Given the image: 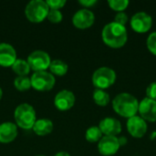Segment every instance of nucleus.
Listing matches in <instances>:
<instances>
[{
  "label": "nucleus",
  "mask_w": 156,
  "mask_h": 156,
  "mask_svg": "<svg viewBox=\"0 0 156 156\" xmlns=\"http://www.w3.org/2000/svg\"><path fill=\"white\" fill-rule=\"evenodd\" d=\"M14 116L17 126L25 130L32 129L35 122L37 121L36 112L28 103L19 104L15 110Z\"/></svg>",
  "instance_id": "3"
},
{
  "label": "nucleus",
  "mask_w": 156,
  "mask_h": 156,
  "mask_svg": "<svg viewBox=\"0 0 156 156\" xmlns=\"http://www.w3.org/2000/svg\"><path fill=\"white\" fill-rule=\"evenodd\" d=\"M54 156H70V154L68 153V152H64V151H61V152H58Z\"/></svg>",
  "instance_id": "31"
},
{
  "label": "nucleus",
  "mask_w": 156,
  "mask_h": 156,
  "mask_svg": "<svg viewBox=\"0 0 156 156\" xmlns=\"http://www.w3.org/2000/svg\"><path fill=\"white\" fill-rule=\"evenodd\" d=\"M79 3L81 5H83L84 7H90V6L94 5L97 3V1L96 0H80Z\"/></svg>",
  "instance_id": "29"
},
{
  "label": "nucleus",
  "mask_w": 156,
  "mask_h": 156,
  "mask_svg": "<svg viewBox=\"0 0 156 156\" xmlns=\"http://www.w3.org/2000/svg\"><path fill=\"white\" fill-rule=\"evenodd\" d=\"M120 148L121 145L117 136H102L98 144L99 153L103 156L114 155Z\"/></svg>",
  "instance_id": "10"
},
{
  "label": "nucleus",
  "mask_w": 156,
  "mask_h": 156,
  "mask_svg": "<svg viewBox=\"0 0 156 156\" xmlns=\"http://www.w3.org/2000/svg\"><path fill=\"white\" fill-rule=\"evenodd\" d=\"M138 112L140 117L145 122H156V101L149 98H144L139 101Z\"/></svg>",
  "instance_id": "12"
},
{
  "label": "nucleus",
  "mask_w": 156,
  "mask_h": 156,
  "mask_svg": "<svg viewBox=\"0 0 156 156\" xmlns=\"http://www.w3.org/2000/svg\"><path fill=\"white\" fill-rule=\"evenodd\" d=\"M2 96H3V90H2V89H1V87H0V100H1V98H2Z\"/></svg>",
  "instance_id": "33"
},
{
  "label": "nucleus",
  "mask_w": 156,
  "mask_h": 156,
  "mask_svg": "<svg viewBox=\"0 0 156 156\" xmlns=\"http://www.w3.org/2000/svg\"><path fill=\"white\" fill-rule=\"evenodd\" d=\"M32 129L37 135L44 136L53 131V122L48 119H38L35 122Z\"/></svg>",
  "instance_id": "17"
},
{
  "label": "nucleus",
  "mask_w": 156,
  "mask_h": 156,
  "mask_svg": "<svg viewBox=\"0 0 156 156\" xmlns=\"http://www.w3.org/2000/svg\"><path fill=\"white\" fill-rule=\"evenodd\" d=\"M155 136H156V132H154V133H152V135H151V139H152V140H154V139L155 138Z\"/></svg>",
  "instance_id": "32"
},
{
  "label": "nucleus",
  "mask_w": 156,
  "mask_h": 156,
  "mask_svg": "<svg viewBox=\"0 0 156 156\" xmlns=\"http://www.w3.org/2000/svg\"><path fill=\"white\" fill-rule=\"evenodd\" d=\"M118 139H119V144H120L121 146H123V145H125V144H127V139H126L124 136L118 137Z\"/></svg>",
  "instance_id": "30"
},
{
  "label": "nucleus",
  "mask_w": 156,
  "mask_h": 156,
  "mask_svg": "<svg viewBox=\"0 0 156 156\" xmlns=\"http://www.w3.org/2000/svg\"><path fill=\"white\" fill-rule=\"evenodd\" d=\"M31 69L37 71H46L49 68L51 58L49 55L44 50H34L29 54L27 59Z\"/></svg>",
  "instance_id": "7"
},
{
  "label": "nucleus",
  "mask_w": 156,
  "mask_h": 156,
  "mask_svg": "<svg viewBox=\"0 0 156 156\" xmlns=\"http://www.w3.org/2000/svg\"><path fill=\"white\" fill-rule=\"evenodd\" d=\"M102 133L100 130L99 126H91L87 129L85 133V138L90 143H99L102 138Z\"/></svg>",
  "instance_id": "21"
},
{
  "label": "nucleus",
  "mask_w": 156,
  "mask_h": 156,
  "mask_svg": "<svg viewBox=\"0 0 156 156\" xmlns=\"http://www.w3.org/2000/svg\"><path fill=\"white\" fill-rule=\"evenodd\" d=\"M99 128L104 136H117L122 132L121 122L112 117H106L100 122Z\"/></svg>",
  "instance_id": "14"
},
{
  "label": "nucleus",
  "mask_w": 156,
  "mask_h": 156,
  "mask_svg": "<svg viewBox=\"0 0 156 156\" xmlns=\"http://www.w3.org/2000/svg\"><path fill=\"white\" fill-rule=\"evenodd\" d=\"M37 156H44V155H37Z\"/></svg>",
  "instance_id": "34"
},
{
  "label": "nucleus",
  "mask_w": 156,
  "mask_h": 156,
  "mask_svg": "<svg viewBox=\"0 0 156 156\" xmlns=\"http://www.w3.org/2000/svg\"><path fill=\"white\" fill-rule=\"evenodd\" d=\"M17 136V127L14 122H5L0 124V143H11Z\"/></svg>",
  "instance_id": "16"
},
{
  "label": "nucleus",
  "mask_w": 156,
  "mask_h": 156,
  "mask_svg": "<svg viewBox=\"0 0 156 156\" xmlns=\"http://www.w3.org/2000/svg\"><path fill=\"white\" fill-rule=\"evenodd\" d=\"M49 7L44 0H32L27 3L25 14L27 18L33 23L42 22L48 16Z\"/></svg>",
  "instance_id": "5"
},
{
  "label": "nucleus",
  "mask_w": 156,
  "mask_h": 156,
  "mask_svg": "<svg viewBox=\"0 0 156 156\" xmlns=\"http://www.w3.org/2000/svg\"><path fill=\"white\" fill-rule=\"evenodd\" d=\"M75 95L72 91L68 90H62L58 91L54 98V104L59 111H68L71 109L75 104Z\"/></svg>",
  "instance_id": "13"
},
{
  "label": "nucleus",
  "mask_w": 156,
  "mask_h": 156,
  "mask_svg": "<svg viewBox=\"0 0 156 156\" xmlns=\"http://www.w3.org/2000/svg\"><path fill=\"white\" fill-rule=\"evenodd\" d=\"M51 74L57 75V76H64L69 69V66L66 62H64L61 59H53L51 60V63L49 65V68Z\"/></svg>",
  "instance_id": "18"
},
{
  "label": "nucleus",
  "mask_w": 156,
  "mask_h": 156,
  "mask_svg": "<svg viewBox=\"0 0 156 156\" xmlns=\"http://www.w3.org/2000/svg\"><path fill=\"white\" fill-rule=\"evenodd\" d=\"M128 20H129V17H128V15L125 13V12H119L115 15L114 16V21L115 23L121 25V26H123L125 27L126 24L128 23Z\"/></svg>",
  "instance_id": "26"
},
{
  "label": "nucleus",
  "mask_w": 156,
  "mask_h": 156,
  "mask_svg": "<svg viewBox=\"0 0 156 156\" xmlns=\"http://www.w3.org/2000/svg\"><path fill=\"white\" fill-rule=\"evenodd\" d=\"M101 37L105 45L112 48H122L128 40V32L126 27L121 26L115 22H110L104 26Z\"/></svg>",
  "instance_id": "1"
},
{
  "label": "nucleus",
  "mask_w": 156,
  "mask_h": 156,
  "mask_svg": "<svg viewBox=\"0 0 156 156\" xmlns=\"http://www.w3.org/2000/svg\"><path fill=\"white\" fill-rule=\"evenodd\" d=\"M146 46L148 50L156 56V31L151 33L146 39Z\"/></svg>",
  "instance_id": "25"
},
{
  "label": "nucleus",
  "mask_w": 156,
  "mask_h": 156,
  "mask_svg": "<svg viewBox=\"0 0 156 156\" xmlns=\"http://www.w3.org/2000/svg\"><path fill=\"white\" fill-rule=\"evenodd\" d=\"M146 98L156 101V81L150 83L146 88Z\"/></svg>",
  "instance_id": "28"
},
{
  "label": "nucleus",
  "mask_w": 156,
  "mask_h": 156,
  "mask_svg": "<svg viewBox=\"0 0 156 156\" xmlns=\"http://www.w3.org/2000/svg\"><path fill=\"white\" fill-rule=\"evenodd\" d=\"M116 77L115 70L109 67H101L93 72L91 80L96 89L105 90L115 83Z\"/></svg>",
  "instance_id": "4"
},
{
  "label": "nucleus",
  "mask_w": 156,
  "mask_h": 156,
  "mask_svg": "<svg viewBox=\"0 0 156 156\" xmlns=\"http://www.w3.org/2000/svg\"><path fill=\"white\" fill-rule=\"evenodd\" d=\"M31 87L38 91H48L50 90L56 82L53 74L48 71H37L30 77Z\"/></svg>",
  "instance_id": "6"
},
{
  "label": "nucleus",
  "mask_w": 156,
  "mask_h": 156,
  "mask_svg": "<svg viewBox=\"0 0 156 156\" xmlns=\"http://www.w3.org/2000/svg\"><path fill=\"white\" fill-rule=\"evenodd\" d=\"M11 68L17 76H27L31 69L27 61L22 58H16Z\"/></svg>",
  "instance_id": "19"
},
{
  "label": "nucleus",
  "mask_w": 156,
  "mask_h": 156,
  "mask_svg": "<svg viewBox=\"0 0 156 156\" xmlns=\"http://www.w3.org/2000/svg\"><path fill=\"white\" fill-rule=\"evenodd\" d=\"M126 127L129 133L134 138H142L147 133V123L146 122L138 115L129 118L126 122Z\"/></svg>",
  "instance_id": "11"
},
{
  "label": "nucleus",
  "mask_w": 156,
  "mask_h": 156,
  "mask_svg": "<svg viewBox=\"0 0 156 156\" xmlns=\"http://www.w3.org/2000/svg\"><path fill=\"white\" fill-rule=\"evenodd\" d=\"M49 9H57L59 10L66 5V0H48L46 1Z\"/></svg>",
  "instance_id": "27"
},
{
  "label": "nucleus",
  "mask_w": 156,
  "mask_h": 156,
  "mask_svg": "<svg viewBox=\"0 0 156 156\" xmlns=\"http://www.w3.org/2000/svg\"><path fill=\"white\" fill-rule=\"evenodd\" d=\"M112 108L118 115L129 119L137 115L139 101L133 95L128 92H122L114 97Z\"/></svg>",
  "instance_id": "2"
},
{
  "label": "nucleus",
  "mask_w": 156,
  "mask_h": 156,
  "mask_svg": "<svg viewBox=\"0 0 156 156\" xmlns=\"http://www.w3.org/2000/svg\"><path fill=\"white\" fill-rule=\"evenodd\" d=\"M92 98L94 102L101 107L107 106L111 101L109 93L106 92L104 90H100V89H95V90L93 91Z\"/></svg>",
  "instance_id": "20"
},
{
  "label": "nucleus",
  "mask_w": 156,
  "mask_h": 156,
  "mask_svg": "<svg viewBox=\"0 0 156 156\" xmlns=\"http://www.w3.org/2000/svg\"><path fill=\"white\" fill-rule=\"evenodd\" d=\"M16 60V52L15 48L8 43H0V66L12 67Z\"/></svg>",
  "instance_id": "15"
},
{
  "label": "nucleus",
  "mask_w": 156,
  "mask_h": 156,
  "mask_svg": "<svg viewBox=\"0 0 156 156\" xmlns=\"http://www.w3.org/2000/svg\"><path fill=\"white\" fill-rule=\"evenodd\" d=\"M47 18L51 23L57 24V23L61 22L63 16H62V13L59 10H57V9H49V11L48 13V16H47Z\"/></svg>",
  "instance_id": "24"
},
{
  "label": "nucleus",
  "mask_w": 156,
  "mask_h": 156,
  "mask_svg": "<svg viewBox=\"0 0 156 156\" xmlns=\"http://www.w3.org/2000/svg\"><path fill=\"white\" fill-rule=\"evenodd\" d=\"M130 25L134 32L140 34L146 33L151 29L153 26V18L146 12H137L132 16L130 20Z\"/></svg>",
  "instance_id": "8"
},
{
  "label": "nucleus",
  "mask_w": 156,
  "mask_h": 156,
  "mask_svg": "<svg viewBox=\"0 0 156 156\" xmlns=\"http://www.w3.org/2000/svg\"><path fill=\"white\" fill-rule=\"evenodd\" d=\"M14 86L20 91L27 90L31 88V80L27 76H17L14 80Z\"/></svg>",
  "instance_id": "22"
},
{
  "label": "nucleus",
  "mask_w": 156,
  "mask_h": 156,
  "mask_svg": "<svg viewBox=\"0 0 156 156\" xmlns=\"http://www.w3.org/2000/svg\"><path fill=\"white\" fill-rule=\"evenodd\" d=\"M95 21V16L93 12L88 8H82L78 10L72 17L73 25L80 29H86L90 27Z\"/></svg>",
  "instance_id": "9"
},
{
  "label": "nucleus",
  "mask_w": 156,
  "mask_h": 156,
  "mask_svg": "<svg viewBox=\"0 0 156 156\" xmlns=\"http://www.w3.org/2000/svg\"><path fill=\"white\" fill-rule=\"evenodd\" d=\"M130 2L128 0H109L108 5L111 7V9L119 12H123L129 5Z\"/></svg>",
  "instance_id": "23"
}]
</instances>
